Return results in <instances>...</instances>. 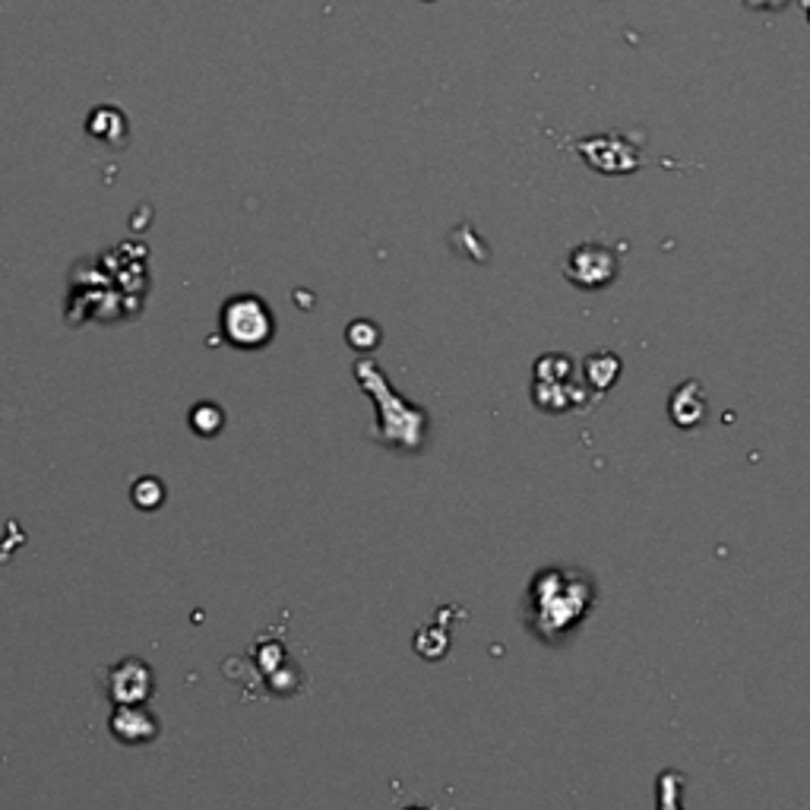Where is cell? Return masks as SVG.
<instances>
[{
  "label": "cell",
  "instance_id": "obj_1",
  "mask_svg": "<svg viewBox=\"0 0 810 810\" xmlns=\"http://www.w3.org/2000/svg\"><path fill=\"white\" fill-rule=\"evenodd\" d=\"M222 332L238 349H260L272 339L270 307L254 295L232 298L222 307Z\"/></svg>",
  "mask_w": 810,
  "mask_h": 810
},
{
  "label": "cell",
  "instance_id": "obj_2",
  "mask_svg": "<svg viewBox=\"0 0 810 810\" xmlns=\"http://www.w3.org/2000/svg\"><path fill=\"white\" fill-rule=\"evenodd\" d=\"M618 275V254L601 244H579L567 257V279L579 289H604Z\"/></svg>",
  "mask_w": 810,
  "mask_h": 810
},
{
  "label": "cell",
  "instance_id": "obj_3",
  "mask_svg": "<svg viewBox=\"0 0 810 810\" xmlns=\"http://www.w3.org/2000/svg\"><path fill=\"white\" fill-rule=\"evenodd\" d=\"M105 691L118 703V706H130V703H146L155 691V678L152 668L143 659H124L111 665L105 671Z\"/></svg>",
  "mask_w": 810,
  "mask_h": 810
},
{
  "label": "cell",
  "instance_id": "obj_4",
  "mask_svg": "<svg viewBox=\"0 0 810 810\" xmlns=\"http://www.w3.org/2000/svg\"><path fill=\"white\" fill-rule=\"evenodd\" d=\"M108 728L120 744H150L159 735V719L146 709V703H130L111 713Z\"/></svg>",
  "mask_w": 810,
  "mask_h": 810
},
{
  "label": "cell",
  "instance_id": "obj_5",
  "mask_svg": "<svg viewBox=\"0 0 810 810\" xmlns=\"http://www.w3.org/2000/svg\"><path fill=\"white\" fill-rule=\"evenodd\" d=\"M706 415V399L700 396V384H684L671 399V419L681 427H693Z\"/></svg>",
  "mask_w": 810,
  "mask_h": 810
},
{
  "label": "cell",
  "instance_id": "obj_6",
  "mask_svg": "<svg viewBox=\"0 0 810 810\" xmlns=\"http://www.w3.org/2000/svg\"><path fill=\"white\" fill-rule=\"evenodd\" d=\"M586 380H589V390H608L618 374H621V361L614 359L611 352H599L592 359H586Z\"/></svg>",
  "mask_w": 810,
  "mask_h": 810
},
{
  "label": "cell",
  "instance_id": "obj_7",
  "mask_svg": "<svg viewBox=\"0 0 810 810\" xmlns=\"http://www.w3.org/2000/svg\"><path fill=\"white\" fill-rule=\"evenodd\" d=\"M130 501H133V507H140V510H159L162 504H165V484L155 479V476H143V479L133 481V488H130Z\"/></svg>",
  "mask_w": 810,
  "mask_h": 810
},
{
  "label": "cell",
  "instance_id": "obj_8",
  "mask_svg": "<svg viewBox=\"0 0 810 810\" xmlns=\"http://www.w3.org/2000/svg\"><path fill=\"white\" fill-rule=\"evenodd\" d=\"M190 427H193V434H200V437H215V434L225 427V412H222L215 402H197V406L190 409Z\"/></svg>",
  "mask_w": 810,
  "mask_h": 810
},
{
  "label": "cell",
  "instance_id": "obj_9",
  "mask_svg": "<svg viewBox=\"0 0 810 810\" xmlns=\"http://www.w3.org/2000/svg\"><path fill=\"white\" fill-rule=\"evenodd\" d=\"M753 10H773V7H782L785 0H744Z\"/></svg>",
  "mask_w": 810,
  "mask_h": 810
},
{
  "label": "cell",
  "instance_id": "obj_10",
  "mask_svg": "<svg viewBox=\"0 0 810 810\" xmlns=\"http://www.w3.org/2000/svg\"><path fill=\"white\" fill-rule=\"evenodd\" d=\"M409 810H421V808H409Z\"/></svg>",
  "mask_w": 810,
  "mask_h": 810
}]
</instances>
